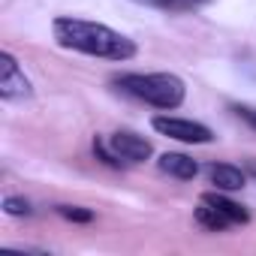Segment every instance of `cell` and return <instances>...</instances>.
Listing matches in <instances>:
<instances>
[{
  "label": "cell",
  "instance_id": "1",
  "mask_svg": "<svg viewBox=\"0 0 256 256\" xmlns=\"http://www.w3.org/2000/svg\"><path fill=\"white\" fill-rule=\"evenodd\" d=\"M52 36L60 48L88 54V58H102V60H133L136 58V42L124 36L120 30L102 24V22H88L78 16H58L52 22Z\"/></svg>",
  "mask_w": 256,
  "mask_h": 256
},
{
  "label": "cell",
  "instance_id": "2",
  "mask_svg": "<svg viewBox=\"0 0 256 256\" xmlns=\"http://www.w3.org/2000/svg\"><path fill=\"white\" fill-rule=\"evenodd\" d=\"M114 88L160 112L178 108L187 96V84L175 72H124L114 78Z\"/></svg>",
  "mask_w": 256,
  "mask_h": 256
},
{
  "label": "cell",
  "instance_id": "3",
  "mask_svg": "<svg viewBox=\"0 0 256 256\" xmlns=\"http://www.w3.org/2000/svg\"><path fill=\"white\" fill-rule=\"evenodd\" d=\"M94 154L102 160V163H108V166H136V163H145L151 154H154V148H151V142L145 139V136H139V133H133V130H118V133H112V136H96L94 139Z\"/></svg>",
  "mask_w": 256,
  "mask_h": 256
},
{
  "label": "cell",
  "instance_id": "4",
  "mask_svg": "<svg viewBox=\"0 0 256 256\" xmlns=\"http://www.w3.org/2000/svg\"><path fill=\"white\" fill-rule=\"evenodd\" d=\"M151 126L160 133V136H169L175 142H184V145H208L214 142V130L199 120H190V118H178V114H157L151 118Z\"/></svg>",
  "mask_w": 256,
  "mask_h": 256
},
{
  "label": "cell",
  "instance_id": "5",
  "mask_svg": "<svg viewBox=\"0 0 256 256\" xmlns=\"http://www.w3.org/2000/svg\"><path fill=\"white\" fill-rule=\"evenodd\" d=\"M0 96L4 102H24L34 96V82L12 52H0Z\"/></svg>",
  "mask_w": 256,
  "mask_h": 256
},
{
  "label": "cell",
  "instance_id": "6",
  "mask_svg": "<svg viewBox=\"0 0 256 256\" xmlns=\"http://www.w3.org/2000/svg\"><path fill=\"white\" fill-rule=\"evenodd\" d=\"M205 175L214 184V190H226V193L241 190L244 181H247V172L238 169V166H232V163H208L205 166Z\"/></svg>",
  "mask_w": 256,
  "mask_h": 256
},
{
  "label": "cell",
  "instance_id": "7",
  "mask_svg": "<svg viewBox=\"0 0 256 256\" xmlns=\"http://www.w3.org/2000/svg\"><path fill=\"white\" fill-rule=\"evenodd\" d=\"M157 166H160V172H166V175L175 178V181H193V178L199 175V163H196L193 157L181 154V151H166V154H160Z\"/></svg>",
  "mask_w": 256,
  "mask_h": 256
},
{
  "label": "cell",
  "instance_id": "8",
  "mask_svg": "<svg viewBox=\"0 0 256 256\" xmlns=\"http://www.w3.org/2000/svg\"><path fill=\"white\" fill-rule=\"evenodd\" d=\"M199 199H205L211 208H217V211L232 223V226H241V223H247V220H250V214H247L238 202H232V199L226 196V190H208V193H202Z\"/></svg>",
  "mask_w": 256,
  "mask_h": 256
},
{
  "label": "cell",
  "instance_id": "9",
  "mask_svg": "<svg viewBox=\"0 0 256 256\" xmlns=\"http://www.w3.org/2000/svg\"><path fill=\"white\" fill-rule=\"evenodd\" d=\"M196 223L199 226H205L208 232H223V229H229L232 223L217 211V208H211L205 199H199V205H196Z\"/></svg>",
  "mask_w": 256,
  "mask_h": 256
},
{
  "label": "cell",
  "instance_id": "10",
  "mask_svg": "<svg viewBox=\"0 0 256 256\" xmlns=\"http://www.w3.org/2000/svg\"><path fill=\"white\" fill-rule=\"evenodd\" d=\"M4 211H6L10 217H30V214H34L30 202L22 199V196H4Z\"/></svg>",
  "mask_w": 256,
  "mask_h": 256
},
{
  "label": "cell",
  "instance_id": "11",
  "mask_svg": "<svg viewBox=\"0 0 256 256\" xmlns=\"http://www.w3.org/2000/svg\"><path fill=\"white\" fill-rule=\"evenodd\" d=\"M58 214L70 223H90L94 220V211L88 208H78V205H58Z\"/></svg>",
  "mask_w": 256,
  "mask_h": 256
},
{
  "label": "cell",
  "instance_id": "12",
  "mask_svg": "<svg viewBox=\"0 0 256 256\" xmlns=\"http://www.w3.org/2000/svg\"><path fill=\"white\" fill-rule=\"evenodd\" d=\"M232 112H235V118H238V120L250 124L253 130H256V108H253V106H247V102H235V106H232Z\"/></svg>",
  "mask_w": 256,
  "mask_h": 256
},
{
  "label": "cell",
  "instance_id": "13",
  "mask_svg": "<svg viewBox=\"0 0 256 256\" xmlns=\"http://www.w3.org/2000/svg\"><path fill=\"white\" fill-rule=\"evenodd\" d=\"M202 4H208V0H166V10L184 12V10H196V6H202Z\"/></svg>",
  "mask_w": 256,
  "mask_h": 256
},
{
  "label": "cell",
  "instance_id": "14",
  "mask_svg": "<svg viewBox=\"0 0 256 256\" xmlns=\"http://www.w3.org/2000/svg\"><path fill=\"white\" fill-rule=\"evenodd\" d=\"M139 6H157V10H166V0H133Z\"/></svg>",
  "mask_w": 256,
  "mask_h": 256
},
{
  "label": "cell",
  "instance_id": "15",
  "mask_svg": "<svg viewBox=\"0 0 256 256\" xmlns=\"http://www.w3.org/2000/svg\"><path fill=\"white\" fill-rule=\"evenodd\" d=\"M247 175H250V178H256V160H250V163H247Z\"/></svg>",
  "mask_w": 256,
  "mask_h": 256
}]
</instances>
